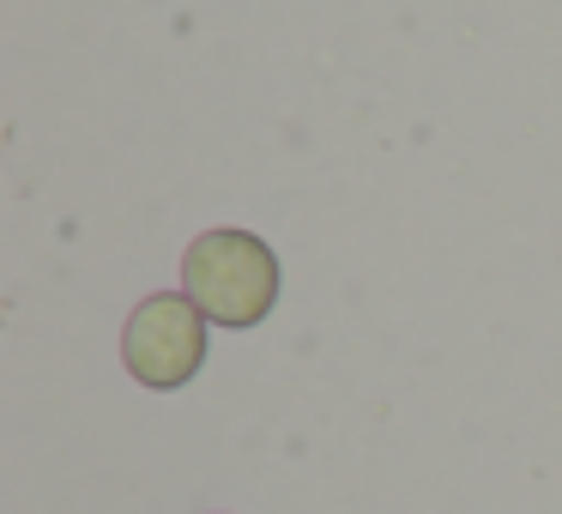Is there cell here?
Listing matches in <instances>:
<instances>
[{"instance_id":"2","label":"cell","mask_w":562,"mask_h":514,"mask_svg":"<svg viewBox=\"0 0 562 514\" xmlns=\"http://www.w3.org/2000/svg\"><path fill=\"white\" fill-rule=\"evenodd\" d=\"M206 327L212 321L194 309L188 291H151L146 303H134L122 327V364L139 388H188L206 364Z\"/></svg>"},{"instance_id":"1","label":"cell","mask_w":562,"mask_h":514,"mask_svg":"<svg viewBox=\"0 0 562 514\" xmlns=\"http://www.w3.org/2000/svg\"><path fill=\"white\" fill-rule=\"evenodd\" d=\"M279 255L255 231H200L182 255V291L212 327H260L279 309Z\"/></svg>"}]
</instances>
